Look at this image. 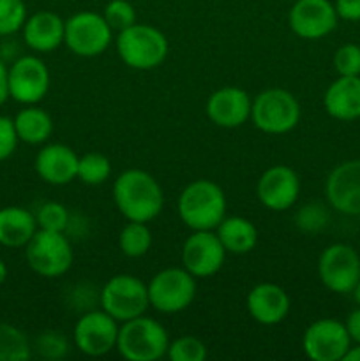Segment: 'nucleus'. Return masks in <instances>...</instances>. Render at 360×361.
<instances>
[{
  "label": "nucleus",
  "mask_w": 360,
  "mask_h": 361,
  "mask_svg": "<svg viewBox=\"0 0 360 361\" xmlns=\"http://www.w3.org/2000/svg\"><path fill=\"white\" fill-rule=\"evenodd\" d=\"M318 275L328 291L349 295L360 281V256L348 243H332L318 259Z\"/></svg>",
  "instance_id": "9d476101"
},
{
  "label": "nucleus",
  "mask_w": 360,
  "mask_h": 361,
  "mask_svg": "<svg viewBox=\"0 0 360 361\" xmlns=\"http://www.w3.org/2000/svg\"><path fill=\"white\" fill-rule=\"evenodd\" d=\"M115 46L120 60L136 71L155 69L164 62L169 51L166 35L159 28L145 23H134L120 30Z\"/></svg>",
  "instance_id": "20e7f679"
},
{
  "label": "nucleus",
  "mask_w": 360,
  "mask_h": 361,
  "mask_svg": "<svg viewBox=\"0 0 360 361\" xmlns=\"http://www.w3.org/2000/svg\"><path fill=\"white\" fill-rule=\"evenodd\" d=\"M180 221L191 231H214L226 217V196L212 180H194L179 196Z\"/></svg>",
  "instance_id": "f03ea898"
},
{
  "label": "nucleus",
  "mask_w": 360,
  "mask_h": 361,
  "mask_svg": "<svg viewBox=\"0 0 360 361\" xmlns=\"http://www.w3.org/2000/svg\"><path fill=\"white\" fill-rule=\"evenodd\" d=\"M37 221L32 212L21 207L0 208V245L21 249L37 231Z\"/></svg>",
  "instance_id": "5701e85b"
},
{
  "label": "nucleus",
  "mask_w": 360,
  "mask_h": 361,
  "mask_svg": "<svg viewBox=\"0 0 360 361\" xmlns=\"http://www.w3.org/2000/svg\"><path fill=\"white\" fill-rule=\"evenodd\" d=\"M25 257L39 277L56 279L71 270L74 254L64 233L37 229L25 245Z\"/></svg>",
  "instance_id": "423d86ee"
},
{
  "label": "nucleus",
  "mask_w": 360,
  "mask_h": 361,
  "mask_svg": "<svg viewBox=\"0 0 360 361\" xmlns=\"http://www.w3.org/2000/svg\"><path fill=\"white\" fill-rule=\"evenodd\" d=\"M32 356L30 342L20 328L0 323V361H25Z\"/></svg>",
  "instance_id": "bb28decb"
},
{
  "label": "nucleus",
  "mask_w": 360,
  "mask_h": 361,
  "mask_svg": "<svg viewBox=\"0 0 360 361\" xmlns=\"http://www.w3.org/2000/svg\"><path fill=\"white\" fill-rule=\"evenodd\" d=\"M169 337L159 321L147 316L124 321L119 328L116 351L127 361H157L166 356Z\"/></svg>",
  "instance_id": "7ed1b4c3"
},
{
  "label": "nucleus",
  "mask_w": 360,
  "mask_h": 361,
  "mask_svg": "<svg viewBox=\"0 0 360 361\" xmlns=\"http://www.w3.org/2000/svg\"><path fill=\"white\" fill-rule=\"evenodd\" d=\"M119 328V321L102 309L88 310L74 324V345L87 356H104L116 348Z\"/></svg>",
  "instance_id": "f8f14e48"
},
{
  "label": "nucleus",
  "mask_w": 360,
  "mask_h": 361,
  "mask_svg": "<svg viewBox=\"0 0 360 361\" xmlns=\"http://www.w3.org/2000/svg\"><path fill=\"white\" fill-rule=\"evenodd\" d=\"M166 356L172 361H203L207 358V345L200 338L186 335L169 342Z\"/></svg>",
  "instance_id": "2f4dec72"
},
{
  "label": "nucleus",
  "mask_w": 360,
  "mask_h": 361,
  "mask_svg": "<svg viewBox=\"0 0 360 361\" xmlns=\"http://www.w3.org/2000/svg\"><path fill=\"white\" fill-rule=\"evenodd\" d=\"M327 201L344 215H360V159L335 166L325 183Z\"/></svg>",
  "instance_id": "f3484780"
},
{
  "label": "nucleus",
  "mask_w": 360,
  "mask_h": 361,
  "mask_svg": "<svg viewBox=\"0 0 360 361\" xmlns=\"http://www.w3.org/2000/svg\"><path fill=\"white\" fill-rule=\"evenodd\" d=\"M80 157L71 147L64 143H52L42 147L35 155V171L42 182L49 185H66L76 180Z\"/></svg>",
  "instance_id": "6ab92c4d"
},
{
  "label": "nucleus",
  "mask_w": 360,
  "mask_h": 361,
  "mask_svg": "<svg viewBox=\"0 0 360 361\" xmlns=\"http://www.w3.org/2000/svg\"><path fill=\"white\" fill-rule=\"evenodd\" d=\"M35 221H37L39 229L64 233L67 229V224H69V212L62 203L48 201V203L39 207L37 214H35Z\"/></svg>",
  "instance_id": "7c9ffc66"
},
{
  "label": "nucleus",
  "mask_w": 360,
  "mask_h": 361,
  "mask_svg": "<svg viewBox=\"0 0 360 361\" xmlns=\"http://www.w3.org/2000/svg\"><path fill=\"white\" fill-rule=\"evenodd\" d=\"M251 120L265 134H286L300 122V104L284 88H267L253 101Z\"/></svg>",
  "instance_id": "39448f33"
},
{
  "label": "nucleus",
  "mask_w": 360,
  "mask_h": 361,
  "mask_svg": "<svg viewBox=\"0 0 360 361\" xmlns=\"http://www.w3.org/2000/svg\"><path fill=\"white\" fill-rule=\"evenodd\" d=\"M260 203L267 210L286 212L300 196V178L289 166L275 164L260 176L256 185Z\"/></svg>",
  "instance_id": "dca6fc26"
},
{
  "label": "nucleus",
  "mask_w": 360,
  "mask_h": 361,
  "mask_svg": "<svg viewBox=\"0 0 360 361\" xmlns=\"http://www.w3.org/2000/svg\"><path fill=\"white\" fill-rule=\"evenodd\" d=\"M215 235L229 254H247L256 247V226L246 217H224L215 228Z\"/></svg>",
  "instance_id": "b1692460"
},
{
  "label": "nucleus",
  "mask_w": 360,
  "mask_h": 361,
  "mask_svg": "<svg viewBox=\"0 0 360 361\" xmlns=\"http://www.w3.org/2000/svg\"><path fill=\"white\" fill-rule=\"evenodd\" d=\"M35 348H37L39 356L44 360H62L69 351V342L60 331L48 330L39 335Z\"/></svg>",
  "instance_id": "72a5a7b5"
},
{
  "label": "nucleus",
  "mask_w": 360,
  "mask_h": 361,
  "mask_svg": "<svg viewBox=\"0 0 360 361\" xmlns=\"http://www.w3.org/2000/svg\"><path fill=\"white\" fill-rule=\"evenodd\" d=\"M27 18V6L23 0H0V37L21 30Z\"/></svg>",
  "instance_id": "c85d7f7f"
},
{
  "label": "nucleus",
  "mask_w": 360,
  "mask_h": 361,
  "mask_svg": "<svg viewBox=\"0 0 360 361\" xmlns=\"http://www.w3.org/2000/svg\"><path fill=\"white\" fill-rule=\"evenodd\" d=\"M9 97L25 106L37 104L49 90V71L35 55L20 56L7 67Z\"/></svg>",
  "instance_id": "9b49d317"
},
{
  "label": "nucleus",
  "mask_w": 360,
  "mask_h": 361,
  "mask_svg": "<svg viewBox=\"0 0 360 361\" xmlns=\"http://www.w3.org/2000/svg\"><path fill=\"white\" fill-rule=\"evenodd\" d=\"M251 108L253 101L249 94L239 87L219 88L207 101L208 118L222 129H235L244 126L251 118Z\"/></svg>",
  "instance_id": "a211bd4d"
},
{
  "label": "nucleus",
  "mask_w": 360,
  "mask_h": 361,
  "mask_svg": "<svg viewBox=\"0 0 360 361\" xmlns=\"http://www.w3.org/2000/svg\"><path fill=\"white\" fill-rule=\"evenodd\" d=\"M330 222V215L325 204L321 203H309L304 204L299 212H296L295 224L300 231L307 233V235H314L318 231H323Z\"/></svg>",
  "instance_id": "c756f323"
},
{
  "label": "nucleus",
  "mask_w": 360,
  "mask_h": 361,
  "mask_svg": "<svg viewBox=\"0 0 360 361\" xmlns=\"http://www.w3.org/2000/svg\"><path fill=\"white\" fill-rule=\"evenodd\" d=\"M246 305L256 323L263 326H274L286 319L292 302H289L288 293L281 286L261 282L251 289Z\"/></svg>",
  "instance_id": "aec40b11"
},
{
  "label": "nucleus",
  "mask_w": 360,
  "mask_h": 361,
  "mask_svg": "<svg viewBox=\"0 0 360 361\" xmlns=\"http://www.w3.org/2000/svg\"><path fill=\"white\" fill-rule=\"evenodd\" d=\"M9 99V85H7V66L0 60V106Z\"/></svg>",
  "instance_id": "58836bf2"
},
{
  "label": "nucleus",
  "mask_w": 360,
  "mask_h": 361,
  "mask_svg": "<svg viewBox=\"0 0 360 361\" xmlns=\"http://www.w3.org/2000/svg\"><path fill=\"white\" fill-rule=\"evenodd\" d=\"M226 249L214 231H193L184 242V268L196 279H207L217 274L226 259Z\"/></svg>",
  "instance_id": "2eb2a0df"
},
{
  "label": "nucleus",
  "mask_w": 360,
  "mask_h": 361,
  "mask_svg": "<svg viewBox=\"0 0 360 361\" xmlns=\"http://www.w3.org/2000/svg\"><path fill=\"white\" fill-rule=\"evenodd\" d=\"M352 345L344 323L337 319L314 321L307 326L302 337V349L313 361H342Z\"/></svg>",
  "instance_id": "ddd939ff"
},
{
  "label": "nucleus",
  "mask_w": 360,
  "mask_h": 361,
  "mask_svg": "<svg viewBox=\"0 0 360 361\" xmlns=\"http://www.w3.org/2000/svg\"><path fill=\"white\" fill-rule=\"evenodd\" d=\"M109 175H112V162L99 152L81 155L78 161L76 178L87 185H101L109 178Z\"/></svg>",
  "instance_id": "cd10ccee"
},
{
  "label": "nucleus",
  "mask_w": 360,
  "mask_h": 361,
  "mask_svg": "<svg viewBox=\"0 0 360 361\" xmlns=\"http://www.w3.org/2000/svg\"><path fill=\"white\" fill-rule=\"evenodd\" d=\"M334 7L341 20L360 21V0H335Z\"/></svg>",
  "instance_id": "e433bc0d"
},
{
  "label": "nucleus",
  "mask_w": 360,
  "mask_h": 361,
  "mask_svg": "<svg viewBox=\"0 0 360 361\" xmlns=\"http://www.w3.org/2000/svg\"><path fill=\"white\" fill-rule=\"evenodd\" d=\"M21 30L28 48L37 53H49L64 42L66 21L52 11H39L27 18Z\"/></svg>",
  "instance_id": "412c9836"
},
{
  "label": "nucleus",
  "mask_w": 360,
  "mask_h": 361,
  "mask_svg": "<svg viewBox=\"0 0 360 361\" xmlns=\"http://www.w3.org/2000/svg\"><path fill=\"white\" fill-rule=\"evenodd\" d=\"M342 361H360V344H356L355 348H352V345H349L348 353H346Z\"/></svg>",
  "instance_id": "ea45409f"
},
{
  "label": "nucleus",
  "mask_w": 360,
  "mask_h": 361,
  "mask_svg": "<svg viewBox=\"0 0 360 361\" xmlns=\"http://www.w3.org/2000/svg\"><path fill=\"white\" fill-rule=\"evenodd\" d=\"M101 309L115 317L119 323L143 316L150 307L147 284L129 274H120L109 279L99 293Z\"/></svg>",
  "instance_id": "0eeeda50"
},
{
  "label": "nucleus",
  "mask_w": 360,
  "mask_h": 361,
  "mask_svg": "<svg viewBox=\"0 0 360 361\" xmlns=\"http://www.w3.org/2000/svg\"><path fill=\"white\" fill-rule=\"evenodd\" d=\"M344 326L346 330H348V335L349 338H352V342L360 344V307L353 310V312L346 317Z\"/></svg>",
  "instance_id": "4c0bfd02"
},
{
  "label": "nucleus",
  "mask_w": 360,
  "mask_h": 361,
  "mask_svg": "<svg viewBox=\"0 0 360 361\" xmlns=\"http://www.w3.org/2000/svg\"><path fill=\"white\" fill-rule=\"evenodd\" d=\"M18 134L9 116L0 115V162L9 159L18 147Z\"/></svg>",
  "instance_id": "c9c22d12"
},
{
  "label": "nucleus",
  "mask_w": 360,
  "mask_h": 361,
  "mask_svg": "<svg viewBox=\"0 0 360 361\" xmlns=\"http://www.w3.org/2000/svg\"><path fill=\"white\" fill-rule=\"evenodd\" d=\"M113 201L120 214L133 222H150L164 207L161 185L143 169H127L113 183Z\"/></svg>",
  "instance_id": "f257e3e1"
},
{
  "label": "nucleus",
  "mask_w": 360,
  "mask_h": 361,
  "mask_svg": "<svg viewBox=\"0 0 360 361\" xmlns=\"http://www.w3.org/2000/svg\"><path fill=\"white\" fill-rule=\"evenodd\" d=\"M6 279H7V267H6V263L0 259V286L6 282Z\"/></svg>",
  "instance_id": "a19ab883"
},
{
  "label": "nucleus",
  "mask_w": 360,
  "mask_h": 361,
  "mask_svg": "<svg viewBox=\"0 0 360 361\" xmlns=\"http://www.w3.org/2000/svg\"><path fill=\"white\" fill-rule=\"evenodd\" d=\"M112 32L102 14L81 11L66 21L64 42L74 55L92 59L102 55L109 48L113 41Z\"/></svg>",
  "instance_id": "1a4fd4ad"
},
{
  "label": "nucleus",
  "mask_w": 360,
  "mask_h": 361,
  "mask_svg": "<svg viewBox=\"0 0 360 361\" xmlns=\"http://www.w3.org/2000/svg\"><path fill=\"white\" fill-rule=\"evenodd\" d=\"M150 307L162 314L186 310L196 296V277L186 268H164L147 284Z\"/></svg>",
  "instance_id": "6e6552de"
},
{
  "label": "nucleus",
  "mask_w": 360,
  "mask_h": 361,
  "mask_svg": "<svg viewBox=\"0 0 360 361\" xmlns=\"http://www.w3.org/2000/svg\"><path fill=\"white\" fill-rule=\"evenodd\" d=\"M328 115L341 122L360 118V76H339L323 95Z\"/></svg>",
  "instance_id": "4be33fe9"
},
{
  "label": "nucleus",
  "mask_w": 360,
  "mask_h": 361,
  "mask_svg": "<svg viewBox=\"0 0 360 361\" xmlns=\"http://www.w3.org/2000/svg\"><path fill=\"white\" fill-rule=\"evenodd\" d=\"M337 13L330 0H296L288 14L293 34L307 41L323 39L337 27Z\"/></svg>",
  "instance_id": "4468645a"
},
{
  "label": "nucleus",
  "mask_w": 360,
  "mask_h": 361,
  "mask_svg": "<svg viewBox=\"0 0 360 361\" xmlns=\"http://www.w3.org/2000/svg\"><path fill=\"white\" fill-rule=\"evenodd\" d=\"M334 67L339 76H360V46H341L334 55Z\"/></svg>",
  "instance_id": "f704fd0d"
},
{
  "label": "nucleus",
  "mask_w": 360,
  "mask_h": 361,
  "mask_svg": "<svg viewBox=\"0 0 360 361\" xmlns=\"http://www.w3.org/2000/svg\"><path fill=\"white\" fill-rule=\"evenodd\" d=\"M152 231L147 222L129 221L119 235V249L127 257H141L150 250Z\"/></svg>",
  "instance_id": "a878e982"
},
{
  "label": "nucleus",
  "mask_w": 360,
  "mask_h": 361,
  "mask_svg": "<svg viewBox=\"0 0 360 361\" xmlns=\"http://www.w3.org/2000/svg\"><path fill=\"white\" fill-rule=\"evenodd\" d=\"M102 16H104L109 28L116 32L126 30V28L138 23L136 9H134L133 4L127 2V0H112V2H108L106 4Z\"/></svg>",
  "instance_id": "473e14b6"
},
{
  "label": "nucleus",
  "mask_w": 360,
  "mask_h": 361,
  "mask_svg": "<svg viewBox=\"0 0 360 361\" xmlns=\"http://www.w3.org/2000/svg\"><path fill=\"white\" fill-rule=\"evenodd\" d=\"M18 140L28 145H41L53 134V118L35 104L25 106L13 118Z\"/></svg>",
  "instance_id": "393cba45"
},
{
  "label": "nucleus",
  "mask_w": 360,
  "mask_h": 361,
  "mask_svg": "<svg viewBox=\"0 0 360 361\" xmlns=\"http://www.w3.org/2000/svg\"><path fill=\"white\" fill-rule=\"evenodd\" d=\"M353 298H355V302H356V305L360 307V281L356 282V286H355V289H353Z\"/></svg>",
  "instance_id": "79ce46f5"
}]
</instances>
